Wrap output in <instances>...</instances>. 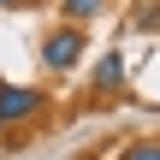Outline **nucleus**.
Wrapping results in <instances>:
<instances>
[{
	"label": "nucleus",
	"instance_id": "nucleus-1",
	"mask_svg": "<svg viewBox=\"0 0 160 160\" xmlns=\"http://www.w3.org/2000/svg\"><path fill=\"white\" fill-rule=\"evenodd\" d=\"M83 48H89V36H83V24H59V30H48L42 36V71H71L77 59H83Z\"/></svg>",
	"mask_w": 160,
	"mask_h": 160
},
{
	"label": "nucleus",
	"instance_id": "nucleus-2",
	"mask_svg": "<svg viewBox=\"0 0 160 160\" xmlns=\"http://www.w3.org/2000/svg\"><path fill=\"white\" fill-rule=\"evenodd\" d=\"M48 113V89H30V83H0V125H24V119H42Z\"/></svg>",
	"mask_w": 160,
	"mask_h": 160
},
{
	"label": "nucleus",
	"instance_id": "nucleus-3",
	"mask_svg": "<svg viewBox=\"0 0 160 160\" xmlns=\"http://www.w3.org/2000/svg\"><path fill=\"white\" fill-rule=\"evenodd\" d=\"M119 89H125V53L107 48V53L95 59V95H119Z\"/></svg>",
	"mask_w": 160,
	"mask_h": 160
},
{
	"label": "nucleus",
	"instance_id": "nucleus-4",
	"mask_svg": "<svg viewBox=\"0 0 160 160\" xmlns=\"http://www.w3.org/2000/svg\"><path fill=\"white\" fill-rule=\"evenodd\" d=\"M101 6H107V0H59L65 24H89V18H101Z\"/></svg>",
	"mask_w": 160,
	"mask_h": 160
},
{
	"label": "nucleus",
	"instance_id": "nucleus-5",
	"mask_svg": "<svg viewBox=\"0 0 160 160\" xmlns=\"http://www.w3.org/2000/svg\"><path fill=\"white\" fill-rule=\"evenodd\" d=\"M119 160H160V137H137V142H125Z\"/></svg>",
	"mask_w": 160,
	"mask_h": 160
},
{
	"label": "nucleus",
	"instance_id": "nucleus-6",
	"mask_svg": "<svg viewBox=\"0 0 160 160\" xmlns=\"http://www.w3.org/2000/svg\"><path fill=\"white\" fill-rule=\"evenodd\" d=\"M137 30H160V0H148V6H137Z\"/></svg>",
	"mask_w": 160,
	"mask_h": 160
},
{
	"label": "nucleus",
	"instance_id": "nucleus-7",
	"mask_svg": "<svg viewBox=\"0 0 160 160\" xmlns=\"http://www.w3.org/2000/svg\"><path fill=\"white\" fill-rule=\"evenodd\" d=\"M12 6H24V0H0V12H12Z\"/></svg>",
	"mask_w": 160,
	"mask_h": 160
}]
</instances>
